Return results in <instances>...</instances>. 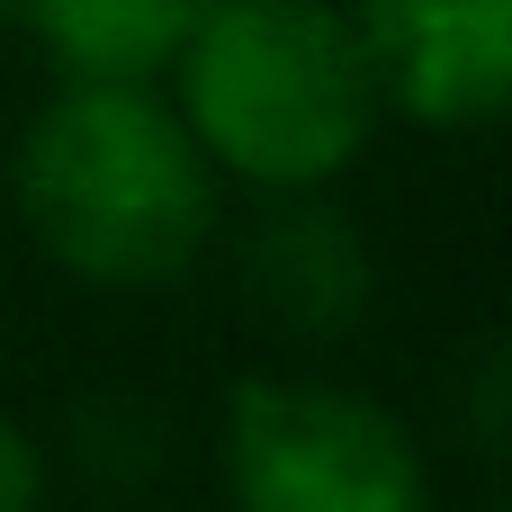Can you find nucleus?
I'll return each mask as SVG.
<instances>
[{"label":"nucleus","mask_w":512,"mask_h":512,"mask_svg":"<svg viewBox=\"0 0 512 512\" xmlns=\"http://www.w3.org/2000/svg\"><path fill=\"white\" fill-rule=\"evenodd\" d=\"M243 288H252V306H261L279 333L333 342V333H351V324L369 315L378 270H369V252H360V225H351L342 207H324V189H297V198H279V207L252 225Z\"/></svg>","instance_id":"39448f33"},{"label":"nucleus","mask_w":512,"mask_h":512,"mask_svg":"<svg viewBox=\"0 0 512 512\" xmlns=\"http://www.w3.org/2000/svg\"><path fill=\"white\" fill-rule=\"evenodd\" d=\"M216 477L234 512H432V450L360 387L252 369L216 423Z\"/></svg>","instance_id":"7ed1b4c3"},{"label":"nucleus","mask_w":512,"mask_h":512,"mask_svg":"<svg viewBox=\"0 0 512 512\" xmlns=\"http://www.w3.org/2000/svg\"><path fill=\"white\" fill-rule=\"evenodd\" d=\"M9 198L63 279L171 288L207 261L225 180L153 81H63L9 153Z\"/></svg>","instance_id":"f257e3e1"},{"label":"nucleus","mask_w":512,"mask_h":512,"mask_svg":"<svg viewBox=\"0 0 512 512\" xmlns=\"http://www.w3.org/2000/svg\"><path fill=\"white\" fill-rule=\"evenodd\" d=\"M387 117L468 135L512 99V0H351Z\"/></svg>","instance_id":"20e7f679"},{"label":"nucleus","mask_w":512,"mask_h":512,"mask_svg":"<svg viewBox=\"0 0 512 512\" xmlns=\"http://www.w3.org/2000/svg\"><path fill=\"white\" fill-rule=\"evenodd\" d=\"M0 198H9V153H0Z\"/></svg>","instance_id":"6e6552de"},{"label":"nucleus","mask_w":512,"mask_h":512,"mask_svg":"<svg viewBox=\"0 0 512 512\" xmlns=\"http://www.w3.org/2000/svg\"><path fill=\"white\" fill-rule=\"evenodd\" d=\"M0 512H45V450L9 414H0Z\"/></svg>","instance_id":"0eeeda50"},{"label":"nucleus","mask_w":512,"mask_h":512,"mask_svg":"<svg viewBox=\"0 0 512 512\" xmlns=\"http://www.w3.org/2000/svg\"><path fill=\"white\" fill-rule=\"evenodd\" d=\"M171 108L216 180L261 198L351 180L387 126L351 0H216L171 54Z\"/></svg>","instance_id":"f03ea898"},{"label":"nucleus","mask_w":512,"mask_h":512,"mask_svg":"<svg viewBox=\"0 0 512 512\" xmlns=\"http://www.w3.org/2000/svg\"><path fill=\"white\" fill-rule=\"evenodd\" d=\"M216 0H18L63 81H162Z\"/></svg>","instance_id":"423d86ee"},{"label":"nucleus","mask_w":512,"mask_h":512,"mask_svg":"<svg viewBox=\"0 0 512 512\" xmlns=\"http://www.w3.org/2000/svg\"><path fill=\"white\" fill-rule=\"evenodd\" d=\"M0 18H18V0H0Z\"/></svg>","instance_id":"1a4fd4ad"}]
</instances>
